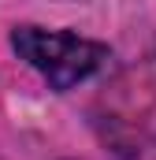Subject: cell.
Here are the masks:
<instances>
[{
  "label": "cell",
  "instance_id": "6da1fadb",
  "mask_svg": "<svg viewBox=\"0 0 156 160\" xmlns=\"http://www.w3.org/2000/svg\"><path fill=\"white\" fill-rule=\"evenodd\" d=\"M11 48L26 60L52 89L67 93L112 63V48L100 41L78 38L71 30H45V26H15Z\"/></svg>",
  "mask_w": 156,
  "mask_h": 160
}]
</instances>
